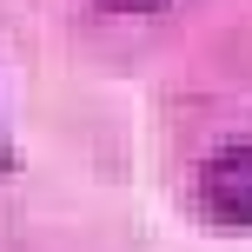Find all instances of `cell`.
<instances>
[{
  "mask_svg": "<svg viewBox=\"0 0 252 252\" xmlns=\"http://www.w3.org/2000/svg\"><path fill=\"white\" fill-rule=\"evenodd\" d=\"M206 206L232 226H252V146H226L206 166Z\"/></svg>",
  "mask_w": 252,
  "mask_h": 252,
  "instance_id": "1",
  "label": "cell"
},
{
  "mask_svg": "<svg viewBox=\"0 0 252 252\" xmlns=\"http://www.w3.org/2000/svg\"><path fill=\"white\" fill-rule=\"evenodd\" d=\"M100 7H113V13H153V7H166V0H100Z\"/></svg>",
  "mask_w": 252,
  "mask_h": 252,
  "instance_id": "2",
  "label": "cell"
},
{
  "mask_svg": "<svg viewBox=\"0 0 252 252\" xmlns=\"http://www.w3.org/2000/svg\"><path fill=\"white\" fill-rule=\"evenodd\" d=\"M13 166V146H7V126H0V173Z\"/></svg>",
  "mask_w": 252,
  "mask_h": 252,
  "instance_id": "3",
  "label": "cell"
}]
</instances>
